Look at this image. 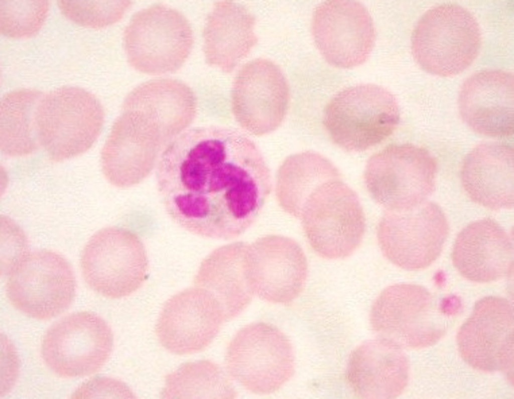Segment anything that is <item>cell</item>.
Listing matches in <instances>:
<instances>
[{
  "mask_svg": "<svg viewBox=\"0 0 514 399\" xmlns=\"http://www.w3.org/2000/svg\"><path fill=\"white\" fill-rule=\"evenodd\" d=\"M164 398H233L236 391L223 371L208 360L189 362L168 374Z\"/></svg>",
  "mask_w": 514,
  "mask_h": 399,
  "instance_id": "484cf974",
  "label": "cell"
},
{
  "mask_svg": "<svg viewBox=\"0 0 514 399\" xmlns=\"http://www.w3.org/2000/svg\"><path fill=\"white\" fill-rule=\"evenodd\" d=\"M513 314L508 301L498 297L481 299L458 333V349L473 368L502 371L513 378Z\"/></svg>",
  "mask_w": 514,
  "mask_h": 399,
  "instance_id": "2e32d148",
  "label": "cell"
},
{
  "mask_svg": "<svg viewBox=\"0 0 514 399\" xmlns=\"http://www.w3.org/2000/svg\"><path fill=\"white\" fill-rule=\"evenodd\" d=\"M448 232L441 208L425 201L408 209L386 210L377 225V238L390 261L417 271L430 266L438 257Z\"/></svg>",
  "mask_w": 514,
  "mask_h": 399,
  "instance_id": "4fadbf2b",
  "label": "cell"
},
{
  "mask_svg": "<svg viewBox=\"0 0 514 399\" xmlns=\"http://www.w3.org/2000/svg\"><path fill=\"white\" fill-rule=\"evenodd\" d=\"M513 75L501 70H485L471 75L459 94V112L474 131L506 137L514 131Z\"/></svg>",
  "mask_w": 514,
  "mask_h": 399,
  "instance_id": "d6986e66",
  "label": "cell"
},
{
  "mask_svg": "<svg viewBox=\"0 0 514 399\" xmlns=\"http://www.w3.org/2000/svg\"><path fill=\"white\" fill-rule=\"evenodd\" d=\"M437 164L425 148L412 144L390 145L368 160L364 171L366 188L386 210L411 208L434 191Z\"/></svg>",
  "mask_w": 514,
  "mask_h": 399,
  "instance_id": "9c48e42d",
  "label": "cell"
},
{
  "mask_svg": "<svg viewBox=\"0 0 514 399\" xmlns=\"http://www.w3.org/2000/svg\"><path fill=\"white\" fill-rule=\"evenodd\" d=\"M460 302L456 297H452L444 299L442 302L440 308L441 311L446 315L454 314L459 307Z\"/></svg>",
  "mask_w": 514,
  "mask_h": 399,
  "instance_id": "f1b7e54d",
  "label": "cell"
},
{
  "mask_svg": "<svg viewBox=\"0 0 514 399\" xmlns=\"http://www.w3.org/2000/svg\"><path fill=\"white\" fill-rule=\"evenodd\" d=\"M406 357L398 347L382 339L358 346L348 362L347 379L354 393L364 398H393L408 379Z\"/></svg>",
  "mask_w": 514,
  "mask_h": 399,
  "instance_id": "7402d4cb",
  "label": "cell"
},
{
  "mask_svg": "<svg viewBox=\"0 0 514 399\" xmlns=\"http://www.w3.org/2000/svg\"><path fill=\"white\" fill-rule=\"evenodd\" d=\"M289 97V85L280 68L270 60L256 59L244 65L234 79L232 112L244 129L262 136L281 124Z\"/></svg>",
  "mask_w": 514,
  "mask_h": 399,
  "instance_id": "e0dca14e",
  "label": "cell"
},
{
  "mask_svg": "<svg viewBox=\"0 0 514 399\" xmlns=\"http://www.w3.org/2000/svg\"><path fill=\"white\" fill-rule=\"evenodd\" d=\"M461 181L468 196L492 210L514 203V153L509 146L485 143L473 149L462 167Z\"/></svg>",
  "mask_w": 514,
  "mask_h": 399,
  "instance_id": "44dd1931",
  "label": "cell"
},
{
  "mask_svg": "<svg viewBox=\"0 0 514 399\" xmlns=\"http://www.w3.org/2000/svg\"><path fill=\"white\" fill-rule=\"evenodd\" d=\"M35 118L39 145L51 160L59 162L92 147L102 130L104 113L93 94L64 86L43 94Z\"/></svg>",
  "mask_w": 514,
  "mask_h": 399,
  "instance_id": "5b68a950",
  "label": "cell"
},
{
  "mask_svg": "<svg viewBox=\"0 0 514 399\" xmlns=\"http://www.w3.org/2000/svg\"><path fill=\"white\" fill-rule=\"evenodd\" d=\"M255 19L242 5L219 1L208 15L203 30V52L207 64L231 72L258 41Z\"/></svg>",
  "mask_w": 514,
  "mask_h": 399,
  "instance_id": "603a6c76",
  "label": "cell"
},
{
  "mask_svg": "<svg viewBox=\"0 0 514 399\" xmlns=\"http://www.w3.org/2000/svg\"><path fill=\"white\" fill-rule=\"evenodd\" d=\"M340 175L323 156L312 152L292 155L282 165L278 175L277 193L282 207L299 216L301 206L319 184Z\"/></svg>",
  "mask_w": 514,
  "mask_h": 399,
  "instance_id": "d4e9b609",
  "label": "cell"
},
{
  "mask_svg": "<svg viewBox=\"0 0 514 399\" xmlns=\"http://www.w3.org/2000/svg\"><path fill=\"white\" fill-rule=\"evenodd\" d=\"M225 320L214 297L206 290L194 286L168 300L155 332L160 344L169 352L191 354L206 348Z\"/></svg>",
  "mask_w": 514,
  "mask_h": 399,
  "instance_id": "ac0fdd59",
  "label": "cell"
},
{
  "mask_svg": "<svg viewBox=\"0 0 514 399\" xmlns=\"http://www.w3.org/2000/svg\"><path fill=\"white\" fill-rule=\"evenodd\" d=\"M156 176L171 219L194 234L215 239L242 234L271 190L269 168L253 142L219 126L183 131L162 153Z\"/></svg>",
  "mask_w": 514,
  "mask_h": 399,
  "instance_id": "6da1fadb",
  "label": "cell"
},
{
  "mask_svg": "<svg viewBox=\"0 0 514 399\" xmlns=\"http://www.w3.org/2000/svg\"><path fill=\"white\" fill-rule=\"evenodd\" d=\"M43 93L20 89L6 94L0 106V146L6 155L23 157L38 149L35 111Z\"/></svg>",
  "mask_w": 514,
  "mask_h": 399,
  "instance_id": "cb8c5ba5",
  "label": "cell"
},
{
  "mask_svg": "<svg viewBox=\"0 0 514 399\" xmlns=\"http://www.w3.org/2000/svg\"><path fill=\"white\" fill-rule=\"evenodd\" d=\"M229 374L250 392L264 394L279 389L294 372L291 343L273 326L258 323L239 331L226 358Z\"/></svg>",
  "mask_w": 514,
  "mask_h": 399,
  "instance_id": "7c38bea8",
  "label": "cell"
},
{
  "mask_svg": "<svg viewBox=\"0 0 514 399\" xmlns=\"http://www.w3.org/2000/svg\"><path fill=\"white\" fill-rule=\"evenodd\" d=\"M49 7L48 1H1V33L12 38L32 36L43 25Z\"/></svg>",
  "mask_w": 514,
  "mask_h": 399,
  "instance_id": "4316f807",
  "label": "cell"
},
{
  "mask_svg": "<svg viewBox=\"0 0 514 399\" xmlns=\"http://www.w3.org/2000/svg\"><path fill=\"white\" fill-rule=\"evenodd\" d=\"M445 315L422 286L395 284L384 289L370 312L372 328L381 339L398 347L433 344L445 331Z\"/></svg>",
  "mask_w": 514,
  "mask_h": 399,
  "instance_id": "8fae6325",
  "label": "cell"
},
{
  "mask_svg": "<svg viewBox=\"0 0 514 399\" xmlns=\"http://www.w3.org/2000/svg\"><path fill=\"white\" fill-rule=\"evenodd\" d=\"M194 43L187 18L180 12L156 4L135 14L125 28L123 43L127 61L136 70L161 75L178 70Z\"/></svg>",
  "mask_w": 514,
  "mask_h": 399,
  "instance_id": "52a82bcc",
  "label": "cell"
},
{
  "mask_svg": "<svg viewBox=\"0 0 514 399\" xmlns=\"http://www.w3.org/2000/svg\"><path fill=\"white\" fill-rule=\"evenodd\" d=\"M399 119L398 104L390 91L376 84H360L343 89L329 101L323 122L336 145L361 152L390 136Z\"/></svg>",
  "mask_w": 514,
  "mask_h": 399,
  "instance_id": "8992f818",
  "label": "cell"
},
{
  "mask_svg": "<svg viewBox=\"0 0 514 399\" xmlns=\"http://www.w3.org/2000/svg\"><path fill=\"white\" fill-rule=\"evenodd\" d=\"M311 29L320 54L335 67L347 69L362 64L374 45L373 20L357 1L329 0L320 4L314 11Z\"/></svg>",
  "mask_w": 514,
  "mask_h": 399,
  "instance_id": "9a60e30c",
  "label": "cell"
},
{
  "mask_svg": "<svg viewBox=\"0 0 514 399\" xmlns=\"http://www.w3.org/2000/svg\"><path fill=\"white\" fill-rule=\"evenodd\" d=\"M149 262L146 248L134 232L118 227L95 233L82 251L81 268L88 286L110 299L137 291L146 279Z\"/></svg>",
  "mask_w": 514,
  "mask_h": 399,
  "instance_id": "30bf717a",
  "label": "cell"
},
{
  "mask_svg": "<svg viewBox=\"0 0 514 399\" xmlns=\"http://www.w3.org/2000/svg\"><path fill=\"white\" fill-rule=\"evenodd\" d=\"M299 216L310 245L324 258L346 257L362 240L365 230L363 208L341 176L313 189L303 201Z\"/></svg>",
  "mask_w": 514,
  "mask_h": 399,
  "instance_id": "277c9868",
  "label": "cell"
},
{
  "mask_svg": "<svg viewBox=\"0 0 514 399\" xmlns=\"http://www.w3.org/2000/svg\"><path fill=\"white\" fill-rule=\"evenodd\" d=\"M6 296L20 312L48 320L66 311L76 292L71 265L58 253L42 250L27 253L8 272Z\"/></svg>",
  "mask_w": 514,
  "mask_h": 399,
  "instance_id": "ba28073f",
  "label": "cell"
},
{
  "mask_svg": "<svg viewBox=\"0 0 514 399\" xmlns=\"http://www.w3.org/2000/svg\"><path fill=\"white\" fill-rule=\"evenodd\" d=\"M196 109L194 92L177 79L152 80L134 88L124 99L102 150L106 180L121 188L144 180L160 153L192 122Z\"/></svg>",
  "mask_w": 514,
  "mask_h": 399,
  "instance_id": "7a4b0ae2",
  "label": "cell"
},
{
  "mask_svg": "<svg viewBox=\"0 0 514 399\" xmlns=\"http://www.w3.org/2000/svg\"><path fill=\"white\" fill-rule=\"evenodd\" d=\"M113 338L108 324L96 314L82 311L68 315L52 325L41 343L48 367L65 378L99 371L108 360Z\"/></svg>",
  "mask_w": 514,
  "mask_h": 399,
  "instance_id": "5bb4252c",
  "label": "cell"
},
{
  "mask_svg": "<svg viewBox=\"0 0 514 399\" xmlns=\"http://www.w3.org/2000/svg\"><path fill=\"white\" fill-rule=\"evenodd\" d=\"M57 4L69 20L97 29L120 20L132 3L130 1H59Z\"/></svg>",
  "mask_w": 514,
  "mask_h": 399,
  "instance_id": "83f0119b",
  "label": "cell"
},
{
  "mask_svg": "<svg viewBox=\"0 0 514 399\" xmlns=\"http://www.w3.org/2000/svg\"><path fill=\"white\" fill-rule=\"evenodd\" d=\"M481 42L474 16L457 4L446 3L429 9L419 19L412 34L411 51L424 71L451 77L471 66Z\"/></svg>",
  "mask_w": 514,
  "mask_h": 399,
  "instance_id": "3957f363",
  "label": "cell"
},
{
  "mask_svg": "<svg viewBox=\"0 0 514 399\" xmlns=\"http://www.w3.org/2000/svg\"><path fill=\"white\" fill-rule=\"evenodd\" d=\"M453 264L465 279L488 283L510 274L513 247L509 235L495 220L479 219L465 226L456 237Z\"/></svg>",
  "mask_w": 514,
  "mask_h": 399,
  "instance_id": "ffe728a7",
  "label": "cell"
}]
</instances>
